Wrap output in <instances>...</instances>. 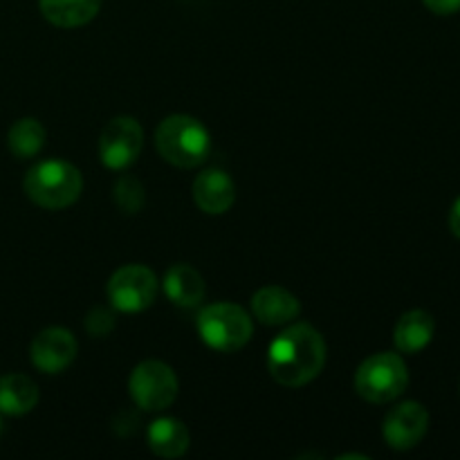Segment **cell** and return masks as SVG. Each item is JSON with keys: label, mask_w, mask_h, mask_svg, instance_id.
I'll return each mask as SVG.
<instances>
[{"label": "cell", "mask_w": 460, "mask_h": 460, "mask_svg": "<svg viewBox=\"0 0 460 460\" xmlns=\"http://www.w3.org/2000/svg\"><path fill=\"white\" fill-rule=\"evenodd\" d=\"M429 12L438 13V16H449V13L460 12V0H422Z\"/></svg>", "instance_id": "21"}, {"label": "cell", "mask_w": 460, "mask_h": 460, "mask_svg": "<svg viewBox=\"0 0 460 460\" xmlns=\"http://www.w3.org/2000/svg\"><path fill=\"white\" fill-rule=\"evenodd\" d=\"M0 429H3V420H0Z\"/></svg>", "instance_id": "24"}, {"label": "cell", "mask_w": 460, "mask_h": 460, "mask_svg": "<svg viewBox=\"0 0 460 460\" xmlns=\"http://www.w3.org/2000/svg\"><path fill=\"white\" fill-rule=\"evenodd\" d=\"M436 332V322L431 317V313L427 310H409L402 317L398 319L394 331V341L395 349L400 353L416 355L422 349L429 346V341L434 340Z\"/></svg>", "instance_id": "14"}, {"label": "cell", "mask_w": 460, "mask_h": 460, "mask_svg": "<svg viewBox=\"0 0 460 460\" xmlns=\"http://www.w3.org/2000/svg\"><path fill=\"white\" fill-rule=\"evenodd\" d=\"M76 353H79V344H76L75 335L58 326L40 331L30 346L31 364L40 373H49V376L66 371L75 362Z\"/></svg>", "instance_id": "10"}, {"label": "cell", "mask_w": 460, "mask_h": 460, "mask_svg": "<svg viewBox=\"0 0 460 460\" xmlns=\"http://www.w3.org/2000/svg\"><path fill=\"white\" fill-rule=\"evenodd\" d=\"M84 326L93 337L111 335V332L115 331V313L108 308H103V305H97V308H93L88 313Z\"/></svg>", "instance_id": "20"}, {"label": "cell", "mask_w": 460, "mask_h": 460, "mask_svg": "<svg viewBox=\"0 0 460 460\" xmlns=\"http://www.w3.org/2000/svg\"><path fill=\"white\" fill-rule=\"evenodd\" d=\"M164 295L169 296L171 304L180 305V308H193L205 299V279L196 268L187 263H175L164 274Z\"/></svg>", "instance_id": "13"}, {"label": "cell", "mask_w": 460, "mask_h": 460, "mask_svg": "<svg viewBox=\"0 0 460 460\" xmlns=\"http://www.w3.org/2000/svg\"><path fill=\"white\" fill-rule=\"evenodd\" d=\"M252 313L263 326H283L299 317L301 304L281 286H265L252 296Z\"/></svg>", "instance_id": "12"}, {"label": "cell", "mask_w": 460, "mask_h": 460, "mask_svg": "<svg viewBox=\"0 0 460 460\" xmlns=\"http://www.w3.org/2000/svg\"><path fill=\"white\" fill-rule=\"evenodd\" d=\"M341 458H367V456H362V454H346V456Z\"/></svg>", "instance_id": "23"}, {"label": "cell", "mask_w": 460, "mask_h": 460, "mask_svg": "<svg viewBox=\"0 0 460 460\" xmlns=\"http://www.w3.org/2000/svg\"><path fill=\"white\" fill-rule=\"evenodd\" d=\"M196 328L200 332L202 341L211 350L218 353H236L254 335V323L250 314L236 304H211L200 310L196 319Z\"/></svg>", "instance_id": "4"}, {"label": "cell", "mask_w": 460, "mask_h": 460, "mask_svg": "<svg viewBox=\"0 0 460 460\" xmlns=\"http://www.w3.org/2000/svg\"><path fill=\"white\" fill-rule=\"evenodd\" d=\"M144 202H146V193H144L142 182L133 175H121L115 184V205L124 214H137L144 209Z\"/></svg>", "instance_id": "19"}, {"label": "cell", "mask_w": 460, "mask_h": 460, "mask_svg": "<svg viewBox=\"0 0 460 460\" xmlns=\"http://www.w3.org/2000/svg\"><path fill=\"white\" fill-rule=\"evenodd\" d=\"M155 148L169 164L196 169L209 157L211 135L196 117L169 115L155 128Z\"/></svg>", "instance_id": "3"}, {"label": "cell", "mask_w": 460, "mask_h": 460, "mask_svg": "<svg viewBox=\"0 0 460 460\" xmlns=\"http://www.w3.org/2000/svg\"><path fill=\"white\" fill-rule=\"evenodd\" d=\"M427 429H429V411L416 400H407L386 413L382 434L391 449L409 452L425 438Z\"/></svg>", "instance_id": "9"}, {"label": "cell", "mask_w": 460, "mask_h": 460, "mask_svg": "<svg viewBox=\"0 0 460 460\" xmlns=\"http://www.w3.org/2000/svg\"><path fill=\"white\" fill-rule=\"evenodd\" d=\"M106 292L117 313H144L157 296V277L146 265H124L112 274Z\"/></svg>", "instance_id": "7"}, {"label": "cell", "mask_w": 460, "mask_h": 460, "mask_svg": "<svg viewBox=\"0 0 460 460\" xmlns=\"http://www.w3.org/2000/svg\"><path fill=\"white\" fill-rule=\"evenodd\" d=\"M409 386V371L398 353H376L355 371V394L371 404H389Z\"/></svg>", "instance_id": "5"}, {"label": "cell", "mask_w": 460, "mask_h": 460, "mask_svg": "<svg viewBox=\"0 0 460 460\" xmlns=\"http://www.w3.org/2000/svg\"><path fill=\"white\" fill-rule=\"evenodd\" d=\"M39 404V386L22 373H9L0 377V413L25 416Z\"/></svg>", "instance_id": "17"}, {"label": "cell", "mask_w": 460, "mask_h": 460, "mask_svg": "<svg viewBox=\"0 0 460 460\" xmlns=\"http://www.w3.org/2000/svg\"><path fill=\"white\" fill-rule=\"evenodd\" d=\"M178 376L169 364L146 359L130 373L128 389L133 402L144 411H164L178 398Z\"/></svg>", "instance_id": "6"}, {"label": "cell", "mask_w": 460, "mask_h": 460, "mask_svg": "<svg viewBox=\"0 0 460 460\" xmlns=\"http://www.w3.org/2000/svg\"><path fill=\"white\" fill-rule=\"evenodd\" d=\"M449 229H452L454 236L460 241V198L452 205V211H449Z\"/></svg>", "instance_id": "22"}, {"label": "cell", "mask_w": 460, "mask_h": 460, "mask_svg": "<svg viewBox=\"0 0 460 460\" xmlns=\"http://www.w3.org/2000/svg\"><path fill=\"white\" fill-rule=\"evenodd\" d=\"M7 146L13 157L18 160H30L39 155L40 148L45 146V128L34 117H22L9 128Z\"/></svg>", "instance_id": "18"}, {"label": "cell", "mask_w": 460, "mask_h": 460, "mask_svg": "<svg viewBox=\"0 0 460 460\" xmlns=\"http://www.w3.org/2000/svg\"><path fill=\"white\" fill-rule=\"evenodd\" d=\"M148 447L160 458H180L187 454L191 436L187 425L178 418H157L148 427Z\"/></svg>", "instance_id": "15"}, {"label": "cell", "mask_w": 460, "mask_h": 460, "mask_svg": "<svg viewBox=\"0 0 460 460\" xmlns=\"http://www.w3.org/2000/svg\"><path fill=\"white\" fill-rule=\"evenodd\" d=\"M326 364V341L310 323H295L274 337L268 350V371L281 386L310 385Z\"/></svg>", "instance_id": "1"}, {"label": "cell", "mask_w": 460, "mask_h": 460, "mask_svg": "<svg viewBox=\"0 0 460 460\" xmlns=\"http://www.w3.org/2000/svg\"><path fill=\"white\" fill-rule=\"evenodd\" d=\"M193 202L198 209L209 216H220L232 209L236 200V187L227 171L223 169H207L196 175L193 180Z\"/></svg>", "instance_id": "11"}, {"label": "cell", "mask_w": 460, "mask_h": 460, "mask_svg": "<svg viewBox=\"0 0 460 460\" xmlns=\"http://www.w3.org/2000/svg\"><path fill=\"white\" fill-rule=\"evenodd\" d=\"M144 130L135 117L121 115L108 121L99 137V160L111 171H124L139 157Z\"/></svg>", "instance_id": "8"}, {"label": "cell", "mask_w": 460, "mask_h": 460, "mask_svg": "<svg viewBox=\"0 0 460 460\" xmlns=\"http://www.w3.org/2000/svg\"><path fill=\"white\" fill-rule=\"evenodd\" d=\"M22 189L40 209L61 211L79 200L84 191V175L66 160H45L27 171Z\"/></svg>", "instance_id": "2"}, {"label": "cell", "mask_w": 460, "mask_h": 460, "mask_svg": "<svg viewBox=\"0 0 460 460\" xmlns=\"http://www.w3.org/2000/svg\"><path fill=\"white\" fill-rule=\"evenodd\" d=\"M45 21L61 30H75L93 21L102 9V0H39Z\"/></svg>", "instance_id": "16"}]
</instances>
